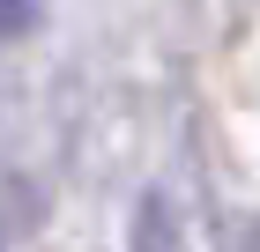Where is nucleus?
Returning <instances> with one entry per match:
<instances>
[{
  "label": "nucleus",
  "mask_w": 260,
  "mask_h": 252,
  "mask_svg": "<svg viewBox=\"0 0 260 252\" xmlns=\"http://www.w3.org/2000/svg\"><path fill=\"white\" fill-rule=\"evenodd\" d=\"M45 15V0H0V38H30Z\"/></svg>",
  "instance_id": "f257e3e1"
}]
</instances>
